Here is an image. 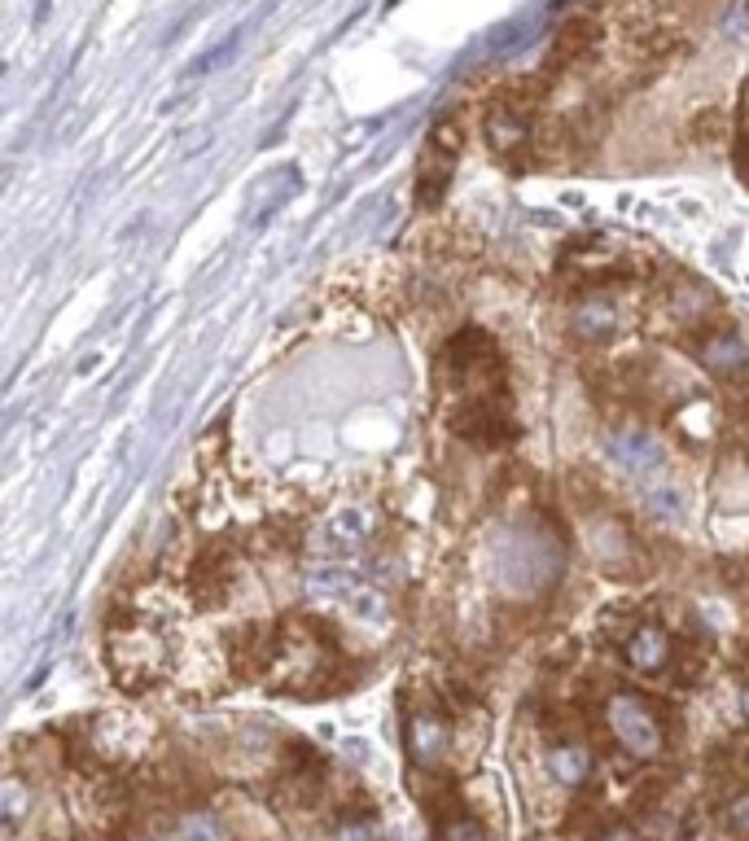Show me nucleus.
Here are the masks:
<instances>
[{
    "instance_id": "f257e3e1",
    "label": "nucleus",
    "mask_w": 749,
    "mask_h": 841,
    "mask_svg": "<svg viewBox=\"0 0 749 841\" xmlns=\"http://www.w3.org/2000/svg\"><path fill=\"white\" fill-rule=\"evenodd\" d=\"M439 386L461 438L478 447H500L518 434L504 360L496 351V338H487L483 329H461L456 338H448V347L439 351Z\"/></svg>"
},
{
    "instance_id": "f03ea898",
    "label": "nucleus",
    "mask_w": 749,
    "mask_h": 841,
    "mask_svg": "<svg viewBox=\"0 0 749 841\" xmlns=\"http://www.w3.org/2000/svg\"><path fill=\"white\" fill-rule=\"evenodd\" d=\"M605 728H609L614 745H618L622 754L640 758V762L657 758V754H662V745H666V728H662L657 710L649 706V697L627 693V688H622V693H614V697L605 701Z\"/></svg>"
},
{
    "instance_id": "7ed1b4c3",
    "label": "nucleus",
    "mask_w": 749,
    "mask_h": 841,
    "mask_svg": "<svg viewBox=\"0 0 749 841\" xmlns=\"http://www.w3.org/2000/svg\"><path fill=\"white\" fill-rule=\"evenodd\" d=\"M692 360L723 386L749 395V334L727 321H710L692 334Z\"/></svg>"
},
{
    "instance_id": "20e7f679",
    "label": "nucleus",
    "mask_w": 749,
    "mask_h": 841,
    "mask_svg": "<svg viewBox=\"0 0 749 841\" xmlns=\"http://www.w3.org/2000/svg\"><path fill=\"white\" fill-rule=\"evenodd\" d=\"M456 163H461V123L456 119H439L430 128V141H426V154L417 163V202L421 206H439L452 176H456Z\"/></svg>"
},
{
    "instance_id": "39448f33",
    "label": "nucleus",
    "mask_w": 749,
    "mask_h": 841,
    "mask_svg": "<svg viewBox=\"0 0 749 841\" xmlns=\"http://www.w3.org/2000/svg\"><path fill=\"white\" fill-rule=\"evenodd\" d=\"M110 662H115V675L128 684V671H136L132 684H150V675L163 666V640L132 623V627H115L110 632Z\"/></svg>"
},
{
    "instance_id": "423d86ee",
    "label": "nucleus",
    "mask_w": 749,
    "mask_h": 841,
    "mask_svg": "<svg viewBox=\"0 0 749 841\" xmlns=\"http://www.w3.org/2000/svg\"><path fill=\"white\" fill-rule=\"evenodd\" d=\"M570 334L583 343V347H609L618 334H622V312L618 303L605 295V290H587L574 308H570Z\"/></svg>"
},
{
    "instance_id": "0eeeda50",
    "label": "nucleus",
    "mask_w": 749,
    "mask_h": 841,
    "mask_svg": "<svg viewBox=\"0 0 749 841\" xmlns=\"http://www.w3.org/2000/svg\"><path fill=\"white\" fill-rule=\"evenodd\" d=\"M622 662H627L635 675H644V680L666 675V671H670V662H675V636H670L662 623L640 618V623H635V632L622 640Z\"/></svg>"
},
{
    "instance_id": "6e6552de",
    "label": "nucleus",
    "mask_w": 749,
    "mask_h": 841,
    "mask_svg": "<svg viewBox=\"0 0 749 841\" xmlns=\"http://www.w3.org/2000/svg\"><path fill=\"white\" fill-rule=\"evenodd\" d=\"M404 745H408V758H413L417 771H435L448 758L452 732L435 710H413L408 723H404Z\"/></svg>"
},
{
    "instance_id": "1a4fd4ad",
    "label": "nucleus",
    "mask_w": 749,
    "mask_h": 841,
    "mask_svg": "<svg viewBox=\"0 0 749 841\" xmlns=\"http://www.w3.org/2000/svg\"><path fill=\"white\" fill-rule=\"evenodd\" d=\"M483 132H487V149H491L496 158L513 163V158L531 145V115L522 110V101H496V106L487 110Z\"/></svg>"
},
{
    "instance_id": "9d476101",
    "label": "nucleus",
    "mask_w": 749,
    "mask_h": 841,
    "mask_svg": "<svg viewBox=\"0 0 749 841\" xmlns=\"http://www.w3.org/2000/svg\"><path fill=\"white\" fill-rule=\"evenodd\" d=\"M324 534H329V543H333L337 552H359V548L372 539V513L359 508V504H346V508H337V513L324 521Z\"/></svg>"
},
{
    "instance_id": "9b49d317",
    "label": "nucleus",
    "mask_w": 749,
    "mask_h": 841,
    "mask_svg": "<svg viewBox=\"0 0 749 841\" xmlns=\"http://www.w3.org/2000/svg\"><path fill=\"white\" fill-rule=\"evenodd\" d=\"M548 771L561 789H579L587 776H592V749L587 745H574V741H561L548 749Z\"/></svg>"
},
{
    "instance_id": "f8f14e48",
    "label": "nucleus",
    "mask_w": 749,
    "mask_h": 841,
    "mask_svg": "<svg viewBox=\"0 0 749 841\" xmlns=\"http://www.w3.org/2000/svg\"><path fill=\"white\" fill-rule=\"evenodd\" d=\"M614 452H618L627 465H635V469H653V465L662 460L657 443H653L644 430H622V434L614 438Z\"/></svg>"
},
{
    "instance_id": "ddd939ff",
    "label": "nucleus",
    "mask_w": 749,
    "mask_h": 841,
    "mask_svg": "<svg viewBox=\"0 0 749 841\" xmlns=\"http://www.w3.org/2000/svg\"><path fill=\"white\" fill-rule=\"evenodd\" d=\"M592 36H596V23H592V19H570V23L561 27V36H557V58H561V62L579 58L583 49H592Z\"/></svg>"
},
{
    "instance_id": "4468645a",
    "label": "nucleus",
    "mask_w": 749,
    "mask_h": 841,
    "mask_svg": "<svg viewBox=\"0 0 749 841\" xmlns=\"http://www.w3.org/2000/svg\"><path fill=\"white\" fill-rule=\"evenodd\" d=\"M0 806H5V828H19L23 815L32 810V789L19 776H5V784H0Z\"/></svg>"
},
{
    "instance_id": "2eb2a0df",
    "label": "nucleus",
    "mask_w": 749,
    "mask_h": 841,
    "mask_svg": "<svg viewBox=\"0 0 749 841\" xmlns=\"http://www.w3.org/2000/svg\"><path fill=\"white\" fill-rule=\"evenodd\" d=\"M176 841H224V824L211 810H193L176 824Z\"/></svg>"
},
{
    "instance_id": "dca6fc26",
    "label": "nucleus",
    "mask_w": 749,
    "mask_h": 841,
    "mask_svg": "<svg viewBox=\"0 0 749 841\" xmlns=\"http://www.w3.org/2000/svg\"><path fill=\"white\" fill-rule=\"evenodd\" d=\"M727 832H732V841H749V793H736L732 802H727Z\"/></svg>"
},
{
    "instance_id": "f3484780",
    "label": "nucleus",
    "mask_w": 749,
    "mask_h": 841,
    "mask_svg": "<svg viewBox=\"0 0 749 841\" xmlns=\"http://www.w3.org/2000/svg\"><path fill=\"white\" fill-rule=\"evenodd\" d=\"M237 36H241V32H233V36H228V40H224L219 49H211V53H202V58L193 62V75H206V71H215V67H224V62L233 58V49H237Z\"/></svg>"
},
{
    "instance_id": "a211bd4d",
    "label": "nucleus",
    "mask_w": 749,
    "mask_h": 841,
    "mask_svg": "<svg viewBox=\"0 0 749 841\" xmlns=\"http://www.w3.org/2000/svg\"><path fill=\"white\" fill-rule=\"evenodd\" d=\"M333 841H378V828H372L368 819H350L333 832Z\"/></svg>"
},
{
    "instance_id": "6ab92c4d",
    "label": "nucleus",
    "mask_w": 749,
    "mask_h": 841,
    "mask_svg": "<svg viewBox=\"0 0 749 841\" xmlns=\"http://www.w3.org/2000/svg\"><path fill=\"white\" fill-rule=\"evenodd\" d=\"M443 841H483V828L461 815V819H452V824L443 828Z\"/></svg>"
},
{
    "instance_id": "aec40b11",
    "label": "nucleus",
    "mask_w": 749,
    "mask_h": 841,
    "mask_svg": "<svg viewBox=\"0 0 749 841\" xmlns=\"http://www.w3.org/2000/svg\"><path fill=\"white\" fill-rule=\"evenodd\" d=\"M605 841H640V837H635V832H627V828H614Z\"/></svg>"
},
{
    "instance_id": "412c9836",
    "label": "nucleus",
    "mask_w": 749,
    "mask_h": 841,
    "mask_svg": "<svg viewBox=\"0 0 749 841\" xmlns=\"http://www.w3.org/2000/svg\"><path fill=\"white\" fill-rule=\"evenodd\" d=\"M736 701H740V714H745V723H749V684L740 688V697H736Z\"/></svg>"
},
{
    "instance_id": "4be33fe9",
    "label": "nucleus",
    "mask_w": 749,
    "mask_h": 841,
    "mask_svg": "<svg viewBox=\"0 0 749 841\" xmlns=\"http://www.w3.org/2000/svg\"><path fill=\"white\" fill-rule=\"evenodd\" d=\"M145 841H176V837H145Z\"/></svg>"
}]
</instances>
